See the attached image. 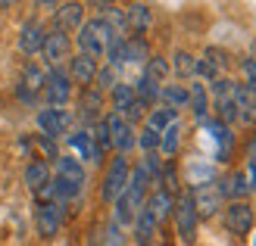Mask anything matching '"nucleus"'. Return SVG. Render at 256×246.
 Wrapping results in <instances>:
<instances>
[{"label": "nucleus", "mask_w": 256, "mask_h": 246, "mask_svg": "<svg viewBox=\"0 0 256 246\" xmlns=\"http://www.w3.org/2000/svg\"><path fill=\"white\" fill-rule=\"evenodd\" d=\"M253 246H256V243H253Z\"/></svg>", "instance_id": "c03bdc74"}, {"label": "nucleus", "mask_w": 256, "mask_h": 246, "mask_svg": "<svg viewBox=\"0 0 256 246\" xmlns=\"http://www.w3.org/2000/svg\"><path fill=\"white\" fill-rule=\"evenodd\" d=\"M188 193H190V203H194L200 222H203V218L219 215V212L225 209V200H222L219 184H216V181H197V184H190Z\"/></svg>", "instance_id": "7ed1b4c3"}, {"label": "nucleus", "mask_w": 256, "mask_h": 246, "mask_svg": "<svg viewBox=\"0 0 256 246\" xmlns=\"http://www.w3.org/2000/svg\"><path fill=\"white\" fill-rule=\"evenodd\" d=\"M150 56H153V53H150L147 37H138V34L125 37V66H128V62H132V66H144Z\"/></svg>", "instance_id": "bb28decb"}, {"label": "nucleus", "mask_w": 256, "mask_h": 246, "mask_svg": "<svg viewBox=\"0 0 256 246\" xmlns=\"http://www.w3.org/2000/svg\"><path fill=\"white\" fill-rule=\"evenodd\" d=\"M169 66H172V72H175L182 81L197 78V56L190 53V50H175L172 59H169Z\"/></svg>", "instance_id": "cd10ccee"}, {"label": "nucleus", "mask_w": 256, "mask_h": 246, "mask_svg": "<svg viewBox=\"0 0 256 246\" xmlns=\"http://www.w3.org/2000/svg\"><path fill=\"white\" fill-rule=\"evenodd\" d=\"M247 156H250V159H256V131H253V137L247 140Z\"/></svg>", "instance_id": "79ce46f5"}, {"label": "nucleus", "mask_w": 256, "mask_h": 246, "mask_svg": "<svg viewBox=\"0 0 256 246\" xmlns=\"http://www.w3.org/2000/svg\"><path fill=\"white\" fill-rule=\"evenodd\" d=\"M144 209L153 215V222H156V225H166V222L172 218V209H175V193L162 190V187H153V190L147 193Z\"/></svg>", "instance_id": "dca6fc26"}, {"label": "nucleus", "mask_w": 256, "mask_h": 246, "mask_svg": "<svg viewBox=\"0 0 256 246\" xmlns=\"http://www.w3.org/2000/svg\"><path fill=\"white\" fill-rule=\"evenodd\" d=\"M144 78H150L153 84H162L166 78L172 75V66H169V56H160V53H153L147 62H144Z\"/></svg>", "instance_id": "7c9ffc66"}, {"label": "nucleus", "mask_w": 256, "mask_h": 246, "mask_svg": "<svg viewBox=\"0 0 256 246\" xmlns=\"http://www.w3.org/2000/svg\"><path fill=\"white\" fill-rule=\"evenodd\" d=\"M188 87L184 84H162L160 87V103L162 106H169V109H175V112H182V109H188Z\"/></svg>", "instance_id": "c85d7f7f"}, {"label": "nucleus", "mask_w": 256, "mask_h": 246, "mask_svg": "<svg viewBox=\"0 0 256 246\" xmlns=\"http://www.w3.org/2000/svg\"><path fill=\"white\" fill-rule=\"evenodd\" d=\"M84 3H75V0H72V3H60L56 6V12H54V28L56 31H78L82 28V25H84Z\"/></svg>", "instance_id": "f3484780"}, {"label": "nucleus", "mask_w": 256, "mask_h": 246, "mask_svg": "<svg viewBox=\"0 0 256 246\" xmlns=\"http://www.w3.org/2000/svg\"><path fill=\"white\" fill-rule=\"evenodd\" d=\"M250 59L256 62V37H253V44H250Z\"/></svg>", "instance_id": "37998d69"}, {"label": "nucleus", "mask_w": 256, "mask_h": 246, "mask_svg": "<svg viewBox=\"0 0 256 246\" xmlns=\"http://www.w3.org/2000/svg\"><path fill=\"white\" fill-rule=\"evenodd\" d=\"M104 122H106L110 144H112V150H116V156H128V153L138 147V131H134L128 122H122L116 112H106Z\"/></svg>", "instance_id": "9d476101"}, {"label": "nucleus", "mask_w": 256, "mask_h": 246, "mask_svg": "<svg viewBox=\"0 0 256 246\" xmlns=\"http://www.w3.org/2000/svg\"><path fill=\"white\" fill-rule=\"evenodd\" d=\"M104 106H106V94H100L97 87H84L78 94V119L88 128H94L104 119Z\"/></svg>", "instance_id": "4468645a"}, {"label": "nucleus", "mask_w": 256, "mask_h": 246, "mask_svg": "<svg viewBox=\"0 0 256 246\" xmlns=\"http://www.w3.org/2000/svg\"><path fill=\"white\" fill-rule=\"evenodd\" d=\"M175 122H178V112H175V109H169V106H162V103H160V106H153V109L147 112V119H144V125H147V128H153L156 134H162L166 128H172Z\"/></svg>", "instance_id": "c756f323"}, {"label": "nucleus", "mask_w": 256, "mask_h": 246, "mask_svg": "<svg viewBox=\"0 0 256 246\" xmlns=\"http://www.w3.org/2000/svg\"><path fill=\"white\" fill-rule=\"evenodd\" d=\"M69 147L78 153V162H104V153L97 150V144H94V134H91V128H78V131H72L69 134Z\"/></svg>", "instance_id": "aec40b11"}, {"label": "nucleus", "mask_w": 256, "mask_h": 246, "mask_svg": "<svg viewBox=\"0 0 256 246\" xmlns=\"http://www.w3.org/2000/svg\"><path fill=\"white\" fill-rule=\"evenodd\" d=\"M134 100V84H128V81H119L116 87L110 90V103H112V112H122L128 103Z\"/></svg>", "instance_id": "72a5a7b5"}, {"label": "nucleus", "mask_w": 256, "mask_h": 246, "mask_svg": "<svg viewBox=\"0 0 256 246\" xmlns=\"http://www.w3.org/2000/svg\"><path fill=\"white\" fill-rule=\"evenodd\" d=\"M147 112H150V109H147V106H144V103H140V100L134 97V100H132V103H128V106H125L122 112H116V115H119V119H122V122H128V125H132V128H134L138 122H144V119H147Z\"/></svg>", "instance_id": "c9c22d12"}, {"label": "nucleus", "mask_w": 256, "mask_h": 246, "mask_svg": "<svg viewBox=\"0 0 256 246\" xmlns=\"http://www.w3.org/2000/svg\"><path fill=\"white\" fill-rule=\"evenodd\" d=\"M41 56L50 69H60L62 62H69L72 59V37L66 31H56V28H50L47 37H44V47H41Z\"/></svg>", "instance_id": "9b49d317"}, {"label": "nucleus", "mask_w": 256, "mask_h": 246, "mask_svg": "<svg viewBox=\"0 0 256 246\" xmlns=\"http://www.w3.org/2000/svg\"><path fill=\"white\" fill-rule=\"evenodd\" d=\"M156 234H160V225L153 222V215L147 209H140V215L134 218V225H132V240L138 246H153Z\"/></svg>", "instance_id": "393cba45"}, {"label": "nucleus", "mask_w": 256, "mask_h": 246, "mask_svg": "<svg viewBox=\"0 0 256 246\" xmlns=\"http://www.w3.org/2000/svg\"><path fill=\"white\" fill-rule=\"evenodd\" d=\"M44 81H47V69H41L38 62H25V69L19 75V84H16V94L22 103L34 106L38 103V94L44 90Z\"/></svg>", "instance_id": "f8f14e48"}, {"label": "nucleus", "mask_w": 256, "mask_h": 246, "mask_svg": "<svg viewBox=\"0 0 256 246\" xmlns=\"http://www.w3.org/2000/svg\"><path fill=\"white\" fill-rule=\"evenodd\" d=\"M216 184H219L222 200H228V203H240V200L250 197V184H247L244 168H234V172H228L222 181H216Z\"/></svg>", "instance_id": "a211bd4d"}, {"label": "nucleus", "mask_w": 256, "mask_h": 246, "mask_svg": "<svg viewBox=\"0 0 256 246\" xmlns=\"http://www.w3.org/2000/svg\"><path fill=\"white\" fill-rule=\"evenodd\" d=\"M125 243V234H122V228L116 222H110L106 231H104V246H122Z\"/></svg>", "instance_id": "58836bf2"}, {"label": "nucleus", "mask_w": 256, "mask_h": 246, "mask_svg": "<svg viewBox=\"0 0 256 246\" xmlns=\"http://www.w3.org/2000/svg\"><path fill=\"white\" fill-rule=\"evenodd\" d=\"M188 109L194 112V119L200 122V125H206L210 122V112H212V100H210V90H206V84L203 81H194L188 87Z\"/></svg>", "instance_id": "412c9836"}, {"label": "nucleus", "mask_w": 256, "mask_h": 246, "mask_svg": "<svg viewBox=\"0 0 256 246\" xmlns=\"http://www.w3.org/2000/svg\"><path fill=\"white\" fill-rule=\"evenodd\" d=\"M128 178H132V162H128V156H112L106 172H104V181H100V200L112 206L122 197V190L128 187Z\"/></svg>", "instance_id": "f03ea898"}, {"label": "nucleus", "mask_w": 256, "mask_h": 246, "mask_svg": "<svg viewBox=\"0 0 256 246\" xmlns=\"http://www.w3.org/2000/svg\"><path fill=\"white\" fill-rule=\"evenodd\" d=\"M182 134H184V128L182 122H175L172 128H166V131L160 134V156L166 162H172L178 156V150H182Z\"/></svg>", "instance_id": "a878e982"}, {"label": "nucleus", "mask_w": 256, "mask_h": 246, "mask_svg": "<svg viewBox=\"0 0 256 246\" xmlns=\"http://www.w3.org/2000/svg\"><path fill=\"white\" fill-rule=\"evenodd\" d=\"M144 203H147V190H140V187H132V184H128V187L122 190V197L112 203V222H116L119 228L134 225V218L140 215Z\"/></svg>", "instance_id": "0eeeda50"}, {"label": "nucleus", "mask_w": 256, "mask_h": 246, "mask_svg": "<svg viewBox=\"0 0 256 246\" xmlns=\"http://www.w3.org/2000/svg\"><path fill=\"white\" fill-rule=\"evenodd\" d=\"M138 150L144 153V156H147V153H160V134L153 131V128L144 125V128L138 131Z\"/></svg>", "instance_id": "4c0bfd02"}, {"label": "nucleus", "mask_w": 256, "mask_h": 246, "mask_svg": "<svg viewBox=\"0 0 256 246\" xmlns=\"http://www.w3.org/2000/svg\"><path fill=\"white\" fill-rule=\"evenodd\" d=\"M240 72H244V84H256V62L250 59V56H244V59H240Z\"/></svg>", "instance_id": "ea45409f"}, {"label": "nucleus", "mask_w": 256, "mask_h": 246, "mask_svg": "<svg viewBox=\"0 0 256 246\" xmlns=\"http://www.w3.org/2000/svg\"><path fill=\"white\" fill-rule=\"evenodd\" d=\"M66 75L72 78V84H78L82 90L84 87H94V78H97V62L91 56H82V53H75L69 59V66H66Z\"/></svg>", "instance_id": "6ab92c4d"}, {"label": "nucleus", "mask_w": 256, "mask_h": 246, "mask_svg": "<svg viewBox=\"0 0 256 246\" xmlns=\"http://www.w3.org/2000/svg\"><path fill=\"white\" fill-rule=\"evenodd\" d=\"M62 222H66V206L62 203H34V231L41 240H54L60 231H62Z\"/></svg>", "instance_id": "39448f33"}, {"label": "nucleus", "mask_w": 256, "mask_h": 246, "mask_svg": "<svg viewBox=\"0 0 256 246\" xmlns=\"http://www.w3.org/2000/svg\"><path fill=\"white\" fill-rule=\"evenodd\" d=\"M22 181H25V187H28L34 197H41V193L50 187V181H54V165H50L47 159H32L28 165H25V172H22Z\"/></svg>", "instance_id": "2eb2a0df"}, {"label": "nucleus", "mask_w": 256, "mask_h": 246, "mask_svg": "<svg viewBox=\"0 0 256 246\" xmlns=\"http://www.w3.org/2000/svg\"><path fill=\"white\" fill-rule=\"evenodd\" d=\"M206 131L212 134L216 147H219L216 159H219V162H228V159H232V153H234V131H232L228 125H222L219 119H210V122H206Z\"/></svg>", "instance_id": "4be33fe9"}, {"label": "nucleus", "mask_w": 256, "mask_h": 246, "mask_svg": "<svg viewBox=\"0 0 256 246\" xmlns=\"http://www.w3.org/2000/svg\"><path fill=\"white\" fill-rule=\"evenodd\" d=\"M44 37H47V28H44V22L32 16V19H25L22 22V28H19V50L25 56H38L41 53V47H44Z\"/></svg>", "instance_id": "ddd939ff"}, {"label": "nucleus", "mask_w": 256, "mask_h": 246, "mask_svg": "<svg viewBox=\"0 0 256 246\" xmlns=\"http://www.w3.org/2000/svg\"><path fill=\"white\" fill-rule=\"evenodd\" d=\"M206 66L219 75V78H225V69L232 66V59H228V50H222V47H206L203 50V56H200Z\"/></svg>", "instance_id": "473e14b6"}, {"label": "nucleus", "mask_w": 256, "mask_h": 246, "mask_svg": "<svg viewBox=\"0 0 256 246\" xmlns=\"http://www.w3.org/2000/svg\"><path fill=\"white\" fill-rule=\"evenodd\" d=\"M172 222H175V231L184 243H194L197 240V228H200V218H197V209L190 203V193H175V209H172Z\"/></svg>", "instance_id": "423d86ee"}, {"label": "nucleus", "mask_w": 256, "mask_h": 246, "mask_svg": "<svg viewBox=\"0 0 256 246\" xmlns=\"http://www.w3.org/2000/svg\"><path fill=\"white\" fill-rule=\"evenodd\" d=\"M160 87H162V84H153L150 78H144V75H140V78L134 81V97L144 103L147 109H153V106H160Z\"/></svg>", "instance_id": "2f4dec72"}, {"label": "nucleus", "mask_w": 256, "mask_h": 246, "mask_svg": "<svg viewBox=\"0 0 256 246\" xmlns=\"http://www.w3.org/2000/svg\"><path fill=\"white\" fill-rule=\"evenodd\" d=\"M34 125H38V131H41L44 137L56 140V137H62V134H69V128H72V112H69V109L44 106V109H38Z\"/></svg>", "instance_id": "1a4fd4ad"}, {"label": "nucleus", "mask_w": 256, "mask_h": 246, "mask_svg": "<svg viewBox=\"0 0 256 246\" xmlns=\"http://www.w3.org/2000/svg\"><path fill=\"white\" fill-rule=\"evenodd\" d=\"M244 175H247V184H250V193H253L256 190V159H247Z\"/></svg>", "instance_id": "a19ab883"}, {"label": "nucleus", "mask_w": 256, "mask_h": 246, "mask_svg": "<svg viewBox=\"0 0 256 246\" xmlns=\"http://www.w3.org/2000/svg\"><path fill=\"white\" fill-rule=\"evenodd\" d=\"M119 84V72L112 66H97V78H94V87L100 90V94H110L112 87Z\"/></svg>", "instance_id": "f704fd0d"}, {"label": "nucleus", "mask_w": 256, "mask_h": 246, "mask_svg": "<svg viewBox=\"0 0 256 246\" xmlns=\"http://www.w3.org/2000/svg\"><path fill=\"white\" fill-rule=\"evenodd\" d=\"M72 94H75V84L66 75V69H62V66L60 69H47V81H44V90H41V97L47 100V106L66 109L72 103Z\"/></svg>", "instance_id": "20e7f679"}, {"label": "nucleus", "mask_w": 256, "mask_h": 246, "mask_svg": "<svg viewBox=\"0 0 256 246\" xmlns=\"http://www.w3.org/2000/svg\"><path fill=\"white\" fill-rule=\"evenodd\" d=\"M222 225L228 234H238V237H244L253 231L256 225V212H253V206L247 200H240V203H225V209H222Z\"/></svg>", "instance_id": "6e6552de"}, {"label": "nucleus", "mask_w": 256, "mask_h": 246, "mask_svg": "<svg viewBox=\"0 0 256 246\" xmlns=\"http://www.w3.org/2000/svg\"><path fill=\"white\" fill-rule=\"evenodd\" d=\"M54 178H62V181H72V184L84 187V181H88L84 162H78L75 156H60V159L54 162Z\"/></svg>", "instance_id": "b1692460"}, {"label": "nucleus", "mask_w": 256, "mask_h": 246, "mask_svg": "<svg viewBox=\"0 0 256 246\" xmlns=\"http://www.w3.org/2000/svg\"><path fill=\"white\" fill-rule=\"evenodd\" d=\"M106 66H112V69H122L125 66V37H112V44L106 47Z\"/></svg>", "instance_id": "e433bc0d"}, {"label": "nucleus", "mask_w": 256, "mask_h": 246, "mask_svg": "<svg viewBox=\"0 0 256 246\" xmlns=\"http://www.w3.org/2000/svg\"><path fill=\"white\" fill-rule=\"evenodd\" d=\"M112 37H119L116 31L106 25V19H84V25L78 28V34H75V44H78V53L82 56H91L94 62L106 56V47L112 44Z\"/></svg>", "instance_id": "f257e3e1"}, {"label": "nucleus", "mask_w": 256, "mask_h": 246, "mask_svg": "<svg viewBox=\"0 0 256 246\" xmlns=\"http://www.w3.org/2000/svg\"><path fill=\"white\" fill-rule=\"evenodd\" d=\"M153 25V12L147 3H132V6H125V28L138 34V37H144V31Z\"/></svg>", "instance_id": "5701e85b"}]
</instances>
